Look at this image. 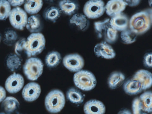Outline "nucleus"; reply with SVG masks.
<instances>
[{
	"instance_id": "1",
	"label": "nucleus",
	"mask_w": 152,
	"mask_h": 114,
	"mask_svg": "<svg viewBox=\"0 0 152 114\" xmlns=\"http://www.w3.org/2000/svg\"><path fill=\"white\" fill-rule=\"evenodd\" d=\"M152 23V10L148 8L132 15L129 20V26L136 34H142L149 29Z\"/></svg>"
},
{
	"instance_id": "2",
	"label": "nucleus",
	"mask_w": 152,
	"mask_h": 114,
	"mask_svg": "<svg viewBox=\"0 0 152 114\" xmlns=\"http://www.w3.org/2000/svg\"><path fill=\"white\" fill-rule=\"evenodd\" d=\"M44 35L39 32L32 33L26 39L24 50L27 56L30 57L41 53L45 46Z\"/></svg>"
},
{
	"instance_id": "3",
	"label": "nucleus",
	"mask_w": 152,
	"mask_h": 114,
	"mask_svg": "<svg viewBox=\"0 0 152 114\" xmlns=\"http://www.w3.org/2000/svg\"><path fill=\"white\" fill-rule=\"evenodd\" d=\"M110 19L102 21L95 22L94 28L97 37L103 39L104 41L109 43L115 42L118 38V31L110 25Z\"/></svg>"
},
{
	"instance_id": "4",
	"label": "nucleus",
	"mask_w": 152,
	"mask_h": 114,
	"mask_svg": "<svg viewBox=\"0 0 152 114\" xmlns=\"http://www.w3.org/2000/svg\"><path fill=\"white\" fill-rule=\"evenodd\" d=\"M65 102L64 94L58 90L50 91L46 96L45 100L47 110L52 113H56L60 111L64 107Z\"/></svg>"
},
{
	"instance_id": "5",
	"label": "nucleus",
	"mask_w": 152,
	"mask_h": 114,
	"mask_svg": "<svg viewBox=\"0 0 152 114\" xmlns=\"http://www.w3.org/2000/svg\"><path fill=\"white\" fill-rule=\"evenodd\" d=\"M73 80L75 86L80 89L89 91L94 89L96 84L94 75L86 70H80L74 75Z\"/></svg>"
},
{
	"instance_id": "6",
	"label": "nucleus",
	"mask_w": 152,
	"mask_h": 114,
	"mask_svg": "<svg viewBox=\"0 0 152 114\" xmlns=\"http://www.w3.org/2000/svg\"><path fill=\"white\" fill-rule=\"evenodd\" d=\"M43 67V64L40 59L31 57L26 61L23 65V72L28 79L35 80L42 75Z\"/></svg>"
},
{
	"instance_id": "7",
	"label": "nucleus",
	"mask_w": 152,
	"mask_h": 114,
	"mask_svg": "<svg viewBox=\"0 0 152 114\" xmlns=\"http://www.w3.org/2000/svg\"><path fill=\"white\" fill-rule=\"evenodd\" d=\"M83 12L88 18L92 19L99 18L105 12V5L101 0H90L85 4Z\"/></svg>"
},
{
	"instance_id": "8",
	"label": "nucleus",
	"mask_w": 152,
	"mask_h": 114,
	"mask_svg": "<svg viewBox=\"0 0 152 114\" xmlns=\"http://www.w3.org/2000/svg\"><path fill=\"white\" fill-rule=\"evenodd\" d=\"M9 17L11 24L15 28L23 30L26 26L27 15L25 11L20 7H16L11 10Z\"/></svg>"
},
{
	"instance_id": "9",
	"label": "nucleus",
	"mask_w": 152,
	"mask_h": 114,
	"mask_svg": "<svg viewBox=\"0 0 152 114\" xmlns=\"http://www.w3.org/2000/svg\"><path fill=\"white\" fill-rule=\"evenodd\" d=\"M63 63L64 66L69 71L77 72L83 67L84 60L80 55L71 54L66 56L63 58Z\"/></svg>"
},
{
	"instance_id": "10",
	"label": "nucleus",
	"mask_w": 152,
	"mask_h": 114,
	"mask_svg": "<svg viewBox=\"0 0 152 114\" xmlns=\"http://www.w3.org/2000/svg\"><path fill=\"white\" fill-rule=\"evenodd\" d=\"M24 84L23 77L20 74L14 72L7 78L5 82V86L8 92L15 94L22 89Z\"/></svg>"
},
{
	"instance_id": "11",
	"label": "nucleus",
	"mask_w": 152,
	"mask_h": 114,
	"mask_svg": "<svg viewBox=\"0 0 152 114\" xmlns=\"http://www.w3.org/2000/svg\"><path fill=\"white\" fill-rule=\"evenodd\" d=\"M95 56L99 58L111 59L115 56L116 53L112 47L105 41L97 44L94 48Z\"/></svg>"
},
{
	"instance_id": "12",
	"label": "nucleus",
	"mask_w": 152,
	"mask_h": 114,
	"mask_svg": "<svg viewBox=\"0 0 152 114\" xmlns=\"http://www.w3.org/2000/svg\"><path fill=\"white\" fill-rule=\"evenodd\" d=\"M40 86L34 82L27 84L23 88L22 95L24 99L28 102H32L37 99L41 93Z\"/></svg>"
},
{
	"instance_id": "13",
	"label": "nucleus",
	"mask_w": 152,
	"mask_h": 114,
	"mask_svg": "<svg viewBox=\"0 0 152 114\" xmlns=\"http://www.w3.org/2000/svg\"><path fill=\"white\" fill-rule=\"evenodd\" d=\"M126 5L124 0H111L105 5V12L112 17L122 13Z\"/></svg>"
},
{
	"instance_id": "14",
	"label": "nucleus",
	"mask_w": 152,
	"mask_h": 114,
	"mask_svg": "<svg viewBox=\"0 0 152 114\" xmlns=\"http://www.w3.org/2000/svg\"><path fill=\"white\" fill-rule=\"evenodd\" d=\"M83 109L85 114H104L106 111L104 104L96 99L90 100L86 102Z\"/></svg>"
},
{
	"instance_id": "15",
	"label": "nucleus",
	"mask_w": 152,
	"mask_h": 114,
	"mask_svg": "<svg viewBox=\"0 0 152 114\" xmlns=\"http://www.w3.org/2000/svg\"><path fill=\"white\" fill-rule=\"evenodd\" d=\"M132 77L141 84L143 91L149 88L152 86V74L148 70L143 69L139 70L135 73Z\"/></svg>"
},
{
	"instance_id": "16",
	"label": "nucleus",
	"mask_w": 152,
	"mask_h": 114,
	"mask_svg": "<svg viewBox=\"0 0 152 114\" xmlns=\"http://www.w3.org/2000/svg\"><path fill=\"white\" fill-rule=\"evenodd\" d=\"M129 21L128 17L123 12L111 17L109 20L110 26L117 31H120L128 29Z\"/></svg>"
},
{
	"instance_id": "17",
	"label": "nucleus",
	"mask_w": 152,
	"mask_h": 114,
	"mask_svg": "<svg viewBox=\"0 0 152 114\" xmlns=\"http://www.w3.org/2000/svg\"><path fill=\"white\" fill-rule=\"evenodd\" d=\"M123 89L126 94L131 95L138 94L143 91L141 84L132 77L124 82Z\"/></svg>"
},
{
	"instance_id": "18",
	"label": "nucleus",
	"mask_w": 152,
	"mask_h": 114,
	"mask_svg": "<svg viewBox=\"0 0 152 114\" xmlns=\"http://www.w3.org/2000/svg\"><path fill=\"white\" fill-rule=\"evenodd\" d=\"M70 23L76 26L80 30L84 31L88 27L89 22L84 14L77 13L73 15L69 20Z\"/></svg>"
},
{
	"instance_id": "19",
	"label": "nucleus",
	"mask_w": 152,
	"mask_h": 114,
	"mask_svg": "<svg viewBox=\"0 0 152 114\" xmlns=\"http://www.w3.org/2000/svg\"><path fill=\"white\" fill-rule=\"evenodd\" d=\"M42 23L39 15H33L28 18L26 27L30 32H39L42 29Z\"/></svg>"
},
{
	"instance_id": "20",
	"label": "nucleus",
	"mask_w": 152,
	"mask_h": 114,
	"mask_svg": "<svg viewBox=\"0 0 152 114\" xmlns=\"http://www.w3.org/2000/svg\"><path fill=\"white\" fill-rule=\"evenodd\" d=\"M60 10L65 14L71 15L75 14L79 8L77 2L73 1L65 0L59 2Z\"/></svg>"
},
{
	"instance_id": "21",
	"label": "nucleus",
	"mask_w": 152,
	"mask_h": 114,
	"mask_svg": "<svg viewBox=\"0 0 152 114\" xmlns=\"http://www.w3.org/2000/svg\"><path fill=\"white\" fill-rule=\"evenodd\" d=\"M125 78L124 74L121 72L115 71L112 72L108 79L109 87L112 89L118 88L123 84Z\"/></svg>"
},
{
	"instance_id": "22",
	"label": "nucleus",
	"mask_w": 152,
	"mask_h": 114,
	"mask_svg": "<svg viewBox=\"0 0 152 114\" xmlns=\"http://www.w3.org/2000/svg\"><path fill=\"white\" fill-rule=\"evenodd\" d=\"M18 100L12 96H8L2 101L1 107L7 114H12L19 107Z\"/></svg>"
},
{
	"instance_id": "23",
	"label": "nucleus",
	"mask_w": 152,
	"mask_h": 114,
	"mask_svg": "<svg viewBox=\"0 0 152 114\" xmlns=\"http://www.w3.org/2000/svg\"><path fill=\"white\" fill-rule=\"evenodd\" d=\"M43 5L42 0H27L25 1L24 7L26 12L29 14L34 15L40 11Z\"/></svg>"
},
{
	"instance_id": "24",
	"label": "nucleus",
	"mask_w": 152,
	"mask_h": 114,
	"mask_svg": "<svg viewBox=\"0 0 152 114\" xmlns=\"http://www.w3.org/2000/svg\"><path fill=\"white\" fill-rule=\"evenodd\" d=\"M144 110L148 113L152 112V93L151 91H147L139 97Z\"/></svg>"
},
{
	"instance_id": "25",
	"label": "nucleus",
	"mask_w": 152,
	"mask_h": 114,
	"mask_svg": "<svg viewBox=\"0 0 152 114\" xmlns=\"http://www.w3.org/2000/svg\"><path fill=\"white\" fill-rule=\"evenodd\" d=\"M20 58L16 54L10 53L6 59V64L7 68L12 72L18 70L21 65Z\"/></svg>"
},
{
	"instance_id": "26",
	"label": "nucleus",
	"mask_w": 152,
	"mask_h": 114,
	"mask_svg": "<svg viewBox=\"0 0 152 114\" xmlns=\"http://www.w3.org/2000/svg\"><path fill=\"white\" fill-rule=\"evenodd\" d=\"M61 60L60 54L58 52L52 51L48 53L45 58V63L49 67L56 66L59 64Z\"/></svg>"
},
{
	"instance_id": "27",
	"label": "nucleus",
	"mask_w": 152,
	"mask_h": 114,
	"mask_svg": "<svg viewBox=\"0 0 152 114\" xmlns=\"http://www.w3.org/2000/svg\"><path fill=\"white\" fill-rule=\"evenodd\" d=\"M66 97L71 102L75 104L82 103L84 100V96L78 90L71 88L66 93Z\"/></svg>"
},
{
	"instance_id": "28",
	"label": "nucleus",
	"mask_w": 152,
	"mask_h": 114,
	"mask_svg": "<svg viewBox=\"0 0 152 114\" xmlns=\"http://www.w3.org/2000/svg\"><path fill=\"white\" fill-rule=\"evenodd\" d=\"M61 14L59 9L56 7L51 6L45 10L44 16L47 20L55 23L60 17Z\"/></svg>"
},
{
	"instance_id": "29",
	"label": "nucleus",
	"mask_w": 152,
	"mask_h": 114,
	"mask_svg": "<svg viewBox=\"0 0 152 114\" xmlns=\"http://www.w3.org/2000/svg\"><path fill=\"white\" fill-rule=\"evenodd\" d=\"M137 35L130 29H127L121 31L120 37L123 43L126 44H129L136 41Z\"/></svg>"
},
{
	"instance_id": "30",
	"label": "nucleus",
	"mask_w": 152,
	"mask_h": 114,
	"mask_svg": "<svg viewBox=\"0 0 152 114\" xmlns=\"http://www.w3.org/2000/svg\"><path fill=\"white\" fill-rule=\"evenodd\" d=\"M11 11V5L8 1L0 0V20H5L9 17Z\"/></svg>"
},
{
	"instance_id": "31",
	"label": "nucleus",
	"mask_w": 152,
	"mask_h": 114,
	"mask_svg": "<svg viewBox=\"0 0 152 114\" xmlns=\"http://www.w3.org/2000/svg\"><path fill=\"white\" fill-rule=\"evenodd\" d=\"M18 37L17 34L15 31L9 29L5 31L4 33L3 42L6 45L11 46L17 40Z\"/></svg>"
},
{
	"instance_id": "32",
	"label": "nucleus",
	"mask_w": 152,
	"mask_h": 114,
	"mask_svg": "<svg viewBox=\"0 0 152 114\" xmlns=\"http://www.w3.org/2000/svg\"><path fill=\"white\" fill-rule=\"evenodd\" d=\"M133 114H148L143 109L139 97L135 98L132 102Z\"/></svg>"
},
{
	"instance_id": "33",
	"label": "nucleus",
	"mask_w": 152,
	"mask_h": 114,
	"mask_svg": "<svg viewBox=\"0 0 152 114\" xmlns=\"http://www.w3.org/2000/svg\"><path fill=\"white\" fill-rule=\"evenodd\" d=\"M26 39L25 38L20 39L16 42L15 46V51L16 54L19 56L24 50Z\"/></svg>"
},
{
	"instance_id": "34",
	"label": "nucleus",
	"mask_w": 152,
	"mask_h": 114,
	"mask_svg": "<svg viewBox=\"0 0 152 114\" xmlns=\"http://www.w3.org/2000/svg\"><path fill=\"white\" fill-rule=\"evenodd\" d=\"M152 54L151 52L146 53L143 58V63L145 66L148 68H151Z\"/></svg>"
},
{
	"instance_id": "35",
	"label": "nucleus",
	"mask_w": 152,
	"mask_h": 114,
	"mask_svg": "<svg viewBox=\"0 0 152 114\" xmlns=\"http://www.w3.org/2000/svg\"><path fill=\"white\" fill-rule=\"evenodd\" d=\"M126 6L130 7H134L138 5L140 3V0H124Z\"/></svg>"
},
{
	"instance_id": "36",
	"label": "nucleus",
	"mask_w": 152,
	"mask_h": 114,
	"mask_svg": "<svg viewBox=\"0 0 152 114\" xmlns=\"http://www.w3.org/2000/svg\"><path fill=\"white\" fill-rule=\"evenodd\" d=\"M10 5L14 7H18L23 4L25 2L24 0H8V1Z\"/></svg>"
},
{
	"instance_id": "37",
	"label": "nucleus",
	"mask_w": 152,
	"mask_h": 114,
	"mask_svg": "<svg viewBox=\"0 0 152 114\" xmlns=\"http://www.w3.org/2000/svg\"><path fill=\"white\" fill-rule=\"evenodd\" d=\"M6 96V92L4 89L0 86V102L5 99Z\"/></svg>"
},
{
	"instance_id": "38",
	"label": "nucleus",
	"mask_w": 152,
	"mask_h": 114,
	"mask_svg": "<svg viewBox=\"0 0 152 114\" xmlns=\"http://www.w3.org/2000/svg\"><path fill=\"white\" fill-rule=\"evenodd\" d=\"M117 114H132L131 111L126 109H124L120 110Z\"/></svg>"
},
{
	"instance_id": "39",
	"label": "nucleus",
	"mask_w": 152,
	"mask_h": 114,
	"mask_svg": "<svg viewBox=\"0 0 152 114\" xmlns=\"http://www.w3.org/2000/svg\"><path fill=\"white\" fill-rule=\"evenodd\" d=\"M0 114H7L4 113V112H1V113H0Z\"/></svg>"
},
{
	"instance_id": "40",
	"label": "nucleus",
	"mask_w": 152,
	"mask_h": 114,
	"mask_svg": "<svg viewBox=\"0 0 152 114\" xmlns=\"http://www.w3.org/2000/svg\"><path fill=\"white\" fill-rule=\"evenodd\" d=\"M1 36L0 35V41H1Z\"/></svg>"
}]
</instances>
